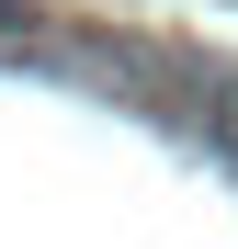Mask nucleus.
<instances>
[{
    "mask_svg": "<svg viewBox=\"0 0 238 249\" xmlns=\"http://www.w3.org/2000/svg\"><path fill=\"white\" fill-rule=\"evenodd\" d=\"M204 124H216V136L238 147V91H216V102H204Z\"/></svg>",
    "mask_w": 238,
    "mask_h": 249,
    "instance_id": "nucleus-1",
    "label": "nucleus"
}]
</instances>
